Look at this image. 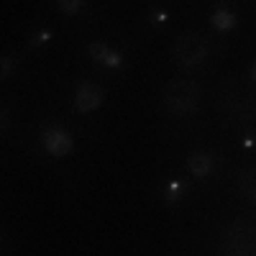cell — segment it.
I'll use <instances>...</instances> for the list:
<instances>
[{"instance_id":"6da1fadb","label":"cell","mask_w":256,"mask_h":256,"mask_svg":"<svg viewBox=\"0 0 256 256\" xmlns=\"http://www.w3.org/2000/svg\"><path fill=\"white\" fill-rule=\"evenodd\" d=\"M200 84L192 82V80H169L164 84V92H162V100L164 105L172 113L177 116H187V113H195L198 105H200Z\"/></svg>"},{"instance_id":"7a4b0ae2","label":"cell","mask_w":256,"mask_h":256,"mask_svg":"<svg viewBox=\"0 0 256 256\" xmlns=\"http://www.w3.org/2000/svg\"><path fill=\"white\" fill-rule=\"evenodd\" d=\"M223 248L228 256H256V223L233 220L223 233Z\"/></svg>"},{"instance_id":"3957f363","label":"cell","mask_w":256,"mask_h":256,"mask_svg":"<svg viewBox=\"0 0 256 256\" xmlns=\"http://www.w3.org/2000/svg\"><path fill=\"white\" fill-rule=\"evenodd\" d=\"M218 108L228 118H248V95L236 80H226L218 88Z\"/></svg>"},{"instance_id":"277c9868","label":"cell","mask_w":256,"mask_h":256,"mask_svg":"<svg viewBox=\"0 0 256 256\" xmlns=\"http://www.w3.org/2000/svg\"><path fill=\"white\" fill-rule=\"evenodd\" d=\"M174 56L184 67H198L208 56V41L200 38L198 34H182L174 41Z\"/></svg>"},{"instance_id":"5b68a950","label":"cell","mask_w":256,"mask_h":256,"mask_svg":"<svg viewBox=\"0 0 256 256\" xmlns=\"http://www.w3.org/2000/svg\"><path fill=\"white\" fill-rule=\"evenodd\" d=\"M41 141H44V148L52 156H67L74 148L72 136L67 131H62V128H46V131L41 134Z\"/></svg>"},{"instance_id":"8992f818","label":"cell","mask_w":256,"mask_h":256,"mask_svg":"<svg viewBox=\"0 0 256 256\" xmlns=\"http://www.w3.org/2000/svg\"><path fill=\"white\" fill-rule=\"evenodd\" d=\"M100 102H102V88H98L92 82H82L77 88L74 105L80 113H92L95 108H100Z\"/></svg>"},{"instance_id":"52a82bcc","label":"cell","mask_w":256,"mask_h":256,"mask_svg":"<svg viewBox=\"0 0 256 256\" xmlns=\"http://www.w3.org/2000/svg\"><path fill=\"white\" fill-rule=\"evenodd\" d=\"M212 166H216V159H212V154L208 152H198V154H192L187 159V169H190V174L192 177H208L212 174Z\"/></svg>"},{"instance_id":"ba28073f","label":"cell","mask_w":256,"mask_h":256,"mask_svg":"<svg viewBox=\"0 0 256 256\" xmlns=\"http://www.w3.org/2000/svg\"><path fill=\"white\" fill-rule=\"evenodd\" d=\"M90 54H92L95 62L105 64V67H120V64H123V56L118 52H113L110 46H105L102 41H92V44H90Z\"/></svg>"},{"instance_id":"9c48e42d","label":"cell","mask_w":256,"mask_h":256,"mask_svg":"<svg viewBox=\"0 0 256 256\" xmlns=\"http://www.w3.org/2000/svg\"><path fill=\"white\" fill-rule=\"evenodd\" d=\"M236 190L238 195L248 202H256V169H244L236 177Z\"/></svg>"},{"instance_id":"30bf717a","label":"cell","mask_w":256,"mask_h":256,"mask_svg":"<svg viewBox=\"0 0 256 256\" xmlns=\"http://www.w3.org/2000/svg\"><path fill=\"white\" fill-rule=\"evenodd\" d=\"M212 26H216L218 31H230L233 26H236V16H233L230 10H226V8H218L216 13H212Z\"/></svg>"},{"instance_id":"8fae6325","label":"cell","mask_w":256,"mask_h":256,"mask_svg":"<svg viewBox=\"0 0 256 256\" xmlns=\"http://www.w3.org/2000/svg\"><path fill=\"white\" fill-rule=\"evenodd\" d=\"M182 192H184V182L172 180V182H169V187H166V202H174V200H180Z\"/></svg>"},{"instance_id":"7c38bea8","label":"cell","mask_w":256,"mask_h":256,"mask_svg":"<svg viewBox=\"0 0 256 256\" xmlns=\"http://www.w3.org/2000/svg\"><path fill=\"white\" fill-rule=\"evenodd\" d=\"M59 8L64 13H77L82 8V3H80V0H59Z\"/></svg>"},{"instance_id":"4fadbf2b","label":"cell","mask_w":256,"mask_h":256,"mask_svg":"<svg viewBox=\"0 0 256 256\" xmlns=\"http://www.w3.org/2000/svg\"><path fill=\"white\" fill-rule=\"evenodd\" d=\"M13 67H16V56L6 54V56H3V67H0V74H3V77H10Z\"/></svg>"},{"instance_id":"5bb4252c","label":"cell","mask_w":256,"mask_h":256,"mask_svg":"<svg viewBox=\"0 0 256 256\" xmlns=\"http://www.w3.org/2000/svg\"><path fill=\"white\" fill-rule=\"evenodd\" d=\"M52 38V34L49 31H41V34H36L34 36V44H44V41H49Z\"/></svg>"},{"instance_id":"9a60e30c","label":"cell","mask_w":256,"mask_h":256,"mask_svg":"<svg viewBox=\"0 0 256 256\" xmlns=\"http://www.w3.org/2000/svg\"><path fill=\"white\" fill-rule=\"evenodd\" d=\"M254 144H256V136H254V134H246V136H244V146H248V148H251Z\"/></svg>"},{"instance_id":"2e32d148","label":"cell","mask_w":256,"mask_h":256,"mask_svg":"<svg viewBox=\"0 0 256 256\" xmlns=\"http://www.w3.org/2000/svg\"><path fill=\"white\" fill-rule=\"evenodd\" d=\"M154 20H156V24H164V20H166V13H164V10L154 13Z\"/></svg>"},{"instance_id":"e0dca14e","label":"cell","mask_w":256,"mask_h":256,"mask_svg":"<svg viewBox=\"0 0 256 256\" xmlns=\"http://www.w3.org/2000/svg\"><path fill=\"white\" fill-rule=\"evenodd\" d=\"M251 80L256 82V62H254V67H251Z\"/></svg>"}]
</instances>
